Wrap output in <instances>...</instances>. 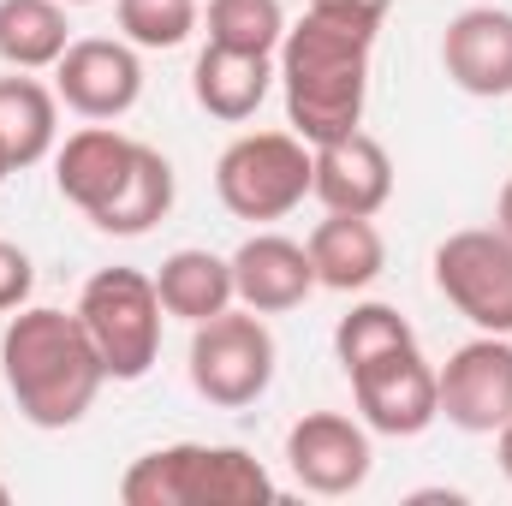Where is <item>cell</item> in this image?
<instances>
[{
	"mask_svg": "<svg viewBox=\"0 0 512 506\" xmlns=\"http://www.w3.org/2000/svg\"><path fill=\"white\" fill-rule=\"evenodd\" d=\"M72 48L60 0H0V60L12 72H42Z\"/></svg>",
	"mask_w": 512,
	"mask_h": 506,
	"instance_id": "44dd1931",
	"label": "cell"
},
{
	"mask_svg": "<svg viewBox=\"0 0 512 506\" xmlns=\"http://www.w3.org/2000/svg\"><path fill=\"white\" fill-rule=\"evenodd\" d=\"M126 506H268L274 477L256 465L245 447H155L120 477Z\"/></svg>",
	"mask_w": 512,
	"mask_h": 506,
	"instance_id": "3957f363",
	"label": "cell"
},
{
	"mask_svg": "<svg viewBox=\"0 0 512 506\" xmlns=\"http://www.w3.org/2000/svg\"><path fill=\"white\" fill-rule=\"evenodd\" d=\"M441 66L465 96H512V12L465 6L441 36Z\"/></svg>",
	"mask_w": 512,
	"mask_h": 506,
	"instance_id": "5bb4252c",
	"label": "cell"
},
{
	"mask_svg": "<svg viewBox=\"0 0 512 506\" xmlns=\"http://www.w3.org/2000/svg\"><path fill=\"white\" fill-rule=\"evenodd\" d=\"M54 96L84 120H126L143 96V60L120 36H84L54 60Z\"/></svg>",
	"mask_w": 512,
	"mask_h": 506,
	"instance_id": "8fae6325",
	"label": "cell"
},
{
	"mask_svg": "<svg viewBox=\"0 0 512 506\" xmlns=\"http://www.w3.org/2000/svg\"><path fill=\"white\" fill-rule=\"evenodd\" d=\"M114 12L131 48H179L203 18L197 0H114Z\"/></svg>",
	"mask_w": 512,
	"mask_h": 506,
	"instance_id": "cb8c5ba5",
	"label": "cell"
},
{
	"mask_svg": "<svg viewBox=\"0 0 512 506\" xmlns=\"http://www.w3.org/2000/svg\"><path fill=\"white\" fill-rule=\"evenodd\" d=\"M60 6H96V0H60Z\"/></svg>",
	"mask_w": 512,
	"mask_h": 506,
	"instance_id": "f546056e",
	"label": "cell"
},
{
	"mask_svg": "<svg viewBox=\"0 0 512 506\" xmlns=\"http://www.w3.org/2000/svg\"><path fill=\"white\" fill-rule=\"evenodd\" d=\"M286 465H292L298 489H310V495H328V501L358 495L376 465L370 429L352 423L346 411H304L286 429Z\"/></svg>",
	"mask_w": 512,
	"mask_h": 506,
	"instance_id": "9c48e42d",
	"label": "cell"
},
{
	"mask_svg": "<svg viewBox=\"0 0 512 506\" xmlns=\"http://www.w3.org/2000/svg\"><path fill=\"white\" fill-rule=\"evenodd\" d=\"M441 417L465 435H495L512 417V340L507 334H477L465 340L441 370Z\"/></svg>",
	"mask_w": 512,
	"mask_h": 506,
	"instance_id": "30bf717a",
	"label": "cell"
},
{
	"mask_svg": "<svg viewBox=\"0 0 512 506\" xmlns=\"http://www.w3.org/2000/svg\"><path fill=\"white\" fill-rule=\"evenodd\" d=\"M185 364H191V387L209 405L245 411V405H256L268 393L280 352H274V334H268V322L256 310H221V316L191 328Z\"/></svg>",
	"mask_w": 512,
	"mask_h": 506,
	"instance_id": "8992f818",
	"label": "cell"
},
{
	"mask_svg": "<svg viewBox=\"0 0 512 506\" xmlns=\"http://www.w3.org/2000/svg\"><path fill=\"white\" fill-rule=\"evenodd\" d=\"M233 292L239 304L256 316H280V310H298L310 292H316V268L310 251L286 233H251L239 251H233Z\"/></svg>",
	"mask_w": 512,
	"mask_h": 506,
	"instance_id": "9a60e30c",
	"label": "cell"
},
{
	"mask_svg": "<svg viewBox=\"0 0 512 506\" xmlns=\"http://www.w3.org/2000/svg\"><path fill=\"white\" fill-rule=\"evenodd\" d=\"M316 12H340V18H358V24H376L382 30V18H387V6L393 0H310Z\"/></svg>",
	"mask_w": 512,
	"mask_h": 506,
	"instance_id": "484cf974",
	"label": "cell"
},
{
	"mask_svg": "<svg viewBox=\"0 0 512 506\" xmlns=\"http://www.w3.org/2000/svg\"><path fill=\"white\" fill-rule=\"evenodd\" d=\"M173 161L161 155V149H149V143H137V161H131L126 185L114 191V203L108 209H96L90 221L102 227V233H114V239H143L155 221H167V209H173Z\"/></svg>",
	"mask_w": 512,
	"mask_h": 506,
	"instance_id": "ffe728a7",
	"label": "cell"
},
{
	"mask_svg": "<svg viewBox=\"0 0 512 506\" xmlns=\"http://www.w3.org/2000/svg\"><path fill=\"white\" fill-rule=\"evenodd\" d=\"M495 227L512 239V173H507V185H501V197H495Z\"/></svg>",
	"mask_w": 512,
	"mask_h": 506,
	"instance_id": "4316f807",
	"label": "cell"
},
{
	"mask_svg": "<svg viewBox=\"0 0 512 506\" xmlns=\"http://www.w3.org/2000/svg\"><path fill=\"white\" fill-rule=\"evenodd\" d=\"M30 286H36L30 256L18 251V245H6V239H0V310H24Z\"/></svg>",
	"mask_w": 512,
	"mask_h": 506,
	"instance_id": "d4e9b609",
	"label": "cell"
},
{
	"mask_svg": "<svg viewBox=\"0 0 512 506\" xmlns=\"http://www.w3.org/2000/svg\"><path fill=\"white\" fill-rule=\"evenodd\" d=\"M155 292H161V310L179 316V322H209L221 310H233V256H215V251H173L155 274Z\"/></svg>",
	"mask_w": 512,
	"mask_h": 506,
	"instance_id": "ac0fdd59",
	"label": "cell"
},
{
	"mask_svg": "<svg viewBox=\"0 0 512 506\" xmlns=\"http://www.w3.org/2000/svg\"><path fill=\"white\" fill-rule=\"evenodd\" d=\"M417 334H411V322L393 310V304H352L346 316H340V328H334V358H340V370L352 376L358 364H370V358H382L393 346H411Z\"/></svg>",
	"mask_w": 512,
	"mask_h": 506,
	"instance_id": "7402d4cb",
	"label": "cell"
},
{
	"mask_svg": "<svg viewBox=\"0 0 512 506\" xmlns=\"http://www.w3.org/2000/svg\"><path fill=\"white\" fill-rule=\"evenodd\" d=\"M310 197L328 215H382L393 197V155L370 131H346L310 149Z\"/></svg>",
	"mask_w": 512,
	"mask_h": 506,
	"instance_id": "7c38bea8",
	"label": "cell"
},
{
	"mask_svg": "<svg viewBox=\"0 0 512 506\" xmlns=\"http://www.w3.org/2000/svg\"><path fill=\"white\" fill-rule=\"evenodd\" d=\"M6 173H12V161H6V149H0V185H6Z\"/></svg>",
	"mask_w": 512,
	"mask_h": 506,
	"instance_id": "f1b7e54d",
	"label": "cell"
},
{
	"mask_svg": "<svg viewBox=\"0 0 512 506\" xmlns=\"http://www.w3.org/2000/svg\"><path fill=\"white\" fill-rule=\"evenodd\" d=\"M286 36L280 0H209V42L239 54H274Z\"/></svg>",
	"mask_w": 512,
	"mask_h": 506,
	"instance_id": "603a6c76",
	"label": "cell"
},
{
	"mask_svg": "<svg viewBox=\"0 0 512 506\" xmlns=\"http://www.w3.org/2000/svg\"><path fill=\"white\" fill-rule=\"evenodd\" d=\"M280 90H286V126L310 149L334 143L364 126L370 102V54H376V24L340 18V12H304L280 36Z\"/></svg>",
	"mask_w": 512,
	"mask_h": 506,
	"instance_id": "6da1fadb",
	"label": "cell"
},
{
	"mask_svg": "<svg viewBox=\"0 0 512 506\" xmlns=\"http://www.w3.org/2000/svg\"><path fill=\"white\" fill-rule=\"evenodd\" d=\"M215 197L233 221H286L310 197V143L298 131H245L215 161Z\"/></svg>",
	"mask_w": 512,
	"mask_h": 506,
	"instance_id": "5b68a950",
	"label": "cell"
},
{
	"mask_svg": "<svg viewBox=\"0 0 512 506\" xmlns=\"http://www.w3.org/2000/svg\"><path fill=\"white\" fill-rule=\"evenodd\" d=\"M60 143V96L36 78H0V149L18 167H36Z\"/></svg>",
	"mask_w": 512,
	"mask_h": 506,
	"instance_id": "d6986e66",
	"label": "cell"
},
{
	"mask_svg": "<svg viewBox=\"0 0 512 506\" xmlns=\"http://www.w3.org/2000/svg\"><path fill=\"white\" fill-rule=\"evenodd\" d=\"M131 161H137V137H126L114 120H90L84 131H72L66 143H54V185H60V197L72 209L96 215L126 185Z\"/></svg>",
	"mask_w": 512,
	"mask_h": 506,
	"instance_id": "4fadbf2b",
	"label": "cell"
},
{
	"mask_svg": "<svg viewBox=\"0 0 512 506\" xmlns=\"http://www.w3.org/2000/svg\"><path fill=\"white\" fill-rule=\"evenodd\" d=\"M304 251L316 268V286H328V292H364L387 268V239L376 215H328V221H316Z\"/></svg>",
	"mask_w": 512,
	"mask_h": 506,
	"instance_id": "e0dca14e",
	"label": "cell"
},
{
	"mask_svg": "<svg viewBox=\"0 0 512 506\" xmlns=\"http://www.w3.org/2000/svg\"><path fill=\"white\" fill-rule=\"evenodd\" d=\"M0 376H6V393L18 399L24 423L72 429L96 405L108 370H102L78 310L66 316L54 304H24L0 334Z\"/></svg>",
	"mask_w": 512,
	"mask_h": 506,
	"instance_id": "7a4b0ae2",
	"label": "cell"
},
{
	"mask_svg": "<svg viewBox=\"0 0 512 506\" xmlns=\"http://www.w3.org/2000/svg\"><path fill=\"white\" fill-rule=\"evenodd\" d=\"M161 292L143 268H96L78 292V322L108 381H143L161 358Z\"/></svg>",
	"mask_w": 512,
	"mask_h": 506,
	"instance_id": "277c9868",
	"label": "cell"
},
{
	"mask_svg": "<svg viewBox=\"0 0 512 506\" xmlns=\"http://www.w3.org/2000/svg\"><path fill=\"white\" fill-rule=\"evenodd\" d=\"M435 286L483 334H512V239L501 227H465L441 239Z\"/></svg>",
	"mask_w": 512,
	"mask_h": 506,
	"instance_id": "52a82bcc",
	"label": "cell"
},
{
	"mask_svg": "<svg viewBox=\"0 0 512 506\" xmlns=\"http://www.w3.org/2000/svg\"><path fill=\"white\" fill-rule=\"evenodd\" d=\"M0 501H6V483H0Z\"/></svg>",
	"mask_w": 512,
	"mask_h": 506,
	"instance_id": "4dcf8cb0",
	"label": "cell"
},
{
	"mask_svg": "<svg viewBox=\"0 0 512 506\" xmlns=\"http://www.w3.org/2000/svg\"><path fill=\"white\" fill-rule=\"evenodd\" d=\"M352 399H358L364 429L393 435V441L423 435L441 417V387H435L429 358L417 352V340L411 346H393V352L370 358V364H358L352 370Z\"/></svg>",
	"mask_w": 512,
	"mask_h": 506,
	"instance_id": "ba28073f",
	"label": "cell"
},
{
	"mask_svg": "<svg viewBox=\"0 0 512 506\" xmlns=\"http://www.w3.org/2000/svg\"><path fill=\"white\" fill-rule=\"evenodd\" d=\"M495 435H501V447H495V453H501V471H507V483H512V417L495 429Z\"/></svg>",
	"mask_w": 512,
	"mask_h": 506,
	"instance_id": "83f0119b",
	"label": "cell"
},
{
	"mask_svg": "<svg viewBox=\"0 0 512 506\" xmlns=\"http://www.w3.org/2000/svg\"><path fill=\"white\" fill-rule=\"evenodd\" d=\"M274 90V54H239V48H215L203 42L197 66H191V96L209 120L245 126Z\"/></svg>",
	"mask_w": 512,
	"mask_h": 506,
	"instance_id": "2e32d148",
	"label": "cell"
}]
</instances>
